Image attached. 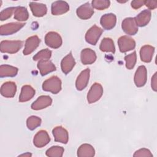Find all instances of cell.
Listing matches in <instances>:
<instances>
[{"instance_id": "cell-1", "label": "cell", "mask_w": 157, "mask_h": 157, "mask_svg": "<svg viewBox=\"0 0 157 157\" xmlns=\"http://www.w3.org/2000/svg\"><path fill=\"white\" fill-rule=\"evenodd\" d=\"M42 89L45 91L57 94L61 90V81L57 76H52L44 82Z\"/></svg>"}, {"instance_id": "cell-2", "label": "cell", "mask_w": 157, "mask_h": 157, "mask_svg": "<svg viewBox=\"0 0 157 157\" xmlns=\"http://www.w3.org/2000/svg\"><path fill=\"white\" fill-rule=\"evenodd\" d=\"M23 46L21 40H2L1 42L0 50L2 53L13 54L19 51Z\"/></svg>"}, {"instance_id": "cell-3", "label": "cell", "mask_w": 157, "mask_h": 157, "mask_svg": "<svg viewBox=\"0 0 157 157\" xmlns=\"http://www.w3.org/2000/svg\"><path fill=\"white\" fill-rule=\"evenodd\" d=\"M103 94V88L99 83H94L90 88L88 94L87 101L90 104L98 101Z\"/></svg>"}, {"instance_id": "cell-4", "label": "cell", "mask_w": 157, "mask_h": 157, "mask_svg": "<svg viewBox=\"0 0 157 157\" xmlns=\"http://www.w3.org/2000/svg\"><path fill=\"white\" fill-rule=\"evenodd\" d=\"M102 32L103 30L101 28L96 25H93L87 31L85 34L86 41L91 45H96Z\"/></svg>"}, {"instance_id": "cell-5", "label": "cell", "mask_w": 157, "mask_h": 157, "mask_svg": "<svg viewBox=\"0 0 157 157\" xmlns=\"http://www.w3.org/2000/svg\"><path fill=\"white\" fill-rule=\"evenodd\" d=\"M25 23L13 22L1 25L0 27V34L1 36L10 35L17 33L25 26Z\"/></svg>"}, {"instance_id": "cell-6", "label": "cell", "mask_w": 157, "mask_h": 157, "mask_svg": "<svg viewBox=\"0 0 157 157\" xmlns=\"http://www.w3.org/2000/svg\"><path fill=\"white\" fill-rule=\"evenodd\" d=\"M45 42L47 46L52 48H58L62 44V39L58 33L51 31L46 34Z\"/></svg>"}, {"instance_id": "cell-7", "label": "cell", "mask_w": 157, "mask_h": 157, "mask_svg": "<svg viewBox=\"0 0 157 157\" xmlns=\"http://www.w3.org/2000/svg\"><path fill=\"white\" fill-rule=\"evenodd\" d=\"M121 28L125 33L129 35H134L138 31V26L135 18H126L123 20Z\"/></svg>"}, {"instance_id": "cell-8", "label": "cell", "mask_w": 157, "mask_h": 157, "mask_svg": "<svg viewBox=\"0 0 157 157\" xmlns=\"http://www.w3.org/2000/svg\"><path fill=\"white\" fill-rule=\"evenodd\" d=\"M118 44L120 51L124 53L130 51L135 48L136 42L133 39L127 36H123L118 40Z\"/></svg>"}, {"instance_id": "cell-9", "label": "cell", "mask_w": 157, "mask_h": 157, "mask_svg": "<svg viewBox=\"0 0 157 157\" xmlns=\"http://www.w3.org/2000/svg\"><path fill=\"white\" fill-rule=\"evenodd\" d=\"M50 141L48 132L45 130H40L34 136L33 139L34 145L37 148H42L47 145Z\"/></svg>"}, {"instance_id": "cell-10", "label": "cell", "mask_w": 157, "mask_h": 157, "mask_svg": "<svg viewBox=\"0 0 157 157\" xmlns=\"http://www.w3.org/2000/svg\"><path fill=\"white\" fill-rule=\"evenodd\" d=\"M147 79V71L144 66H140L134 75V83L137 87L145 85Z\"/></svg>"}, {"instance_id": "cell-11", "label": "cell", "mask_w": 157, "mask_h": 157, "mask_svg": "<svg viewBox=\"0 0 157 157\" xmlns=\"http://www.w3.org/2000/svg\"><path fill=\"white\" fill-rule=\"evenodd\" d=\"M40 42V40L37 36H33L28 37L25 42V48L23 52L24 55H28L33 52L39 45Z\"/></svg>"}, {"instance_id": "cell-12", "label": "cell", "mask_w": 157, "mask_h": 157, "mask_svg": "<svg viewBox=\"0 0 157 157\" xmlns=\"http://www.w3.org/2000/svg\"><path fill=\"white\" fill-rule=\"evenodd\" d=\"M53 135L56 142L62 144H67L69 139L67 131L62 126H56L52 130Z\"/></svg>"}, {"instance_id": "cell-13", "label": "cell", "mask_w": 157, "mask_h": 157, "mask_svg": "<svg viewBox=\"0 0 157 157\" xmlns=\"http://www.w3.org/2000/svg\"><path fill=\"white\" fill-rule=\"evenodd\" d=\"M77 16L82 20L90 18L94 13V10L89 2L82 4L77 8L76 11Z\"/></svg>"}, {"instance_id": "cell-14", "label": "cell", "mask_w": 157, "mask_h": 157, "mask_svg": "<svg viewBox=\"0 0 157 157\" xmlns=\"http://www.w3.org/2000/svg\"><path fill=\"white\" fill-rule=\"evenodd\" d=\"M52 102V99L49 96H40L31 104V107L36 110H41L50 106Z\"/></svg>"}, {"instance_id": "cell-15", "label": "cell", "mask_w": 157, "mask_h": 157, "mask_svg": "<svg viewBox=\"0 0 157 157\" xmlns=\"http://www.w3.org/2000/svg\"><path fill=\"white\" fill-rule=\"evenodd\" d=\"M69 10L68 4L63 1H58L52 3L51 12L53 15H59L66 13Z\"/></svg>"}, {"instance_id": "cell-16", "label": "cell", "mask_w": 157, "mask_h": 157, "mask_svg": "<svg viewBox=\"0 0 157 157\" xmlns=\"http://www.w3.org/2000/svg\"><path fill=\"white\" fill-rule=\"evenodd\" d=\"M17 91V86L13 82H6L1 87V94L5 98H13Z\"/></svg>"}, {"instance_id": "cell-17", "label": "cell", "mask_w": 157, "mask_h": 157, "mask_svg": "<svg viewBox=\"0 0 157 157\" xmlns=\"http://www.w3.org/2000/svg\"><path fill=\"white\" fill-rule=\"evenodd\" d=\"M37 66L42 76L56 71L55 66L49 59H42L39 61Z\"/></svg>"}, {"instance_id": "cell-18", "label": "cell", "mask_w": 157, "mask_h": 157, "mask_svg": "<svg viewBox=\"0 0 157 157\" xmlns=\"http://www.w3.org/2000/svg\"><path fill=\"white\" fill-rule=\"evenodd\" d=\"M90 69H86L82 71L77 77L75 86L78 90L81 91L87 86L90 78Z\"/></svg>"}, {"instance_id": "cell-19", "label": "cell", "mask_w": 157, "mask_h": 157, "mask_svg": "<svg viewBox=\"0 0 157 157\" xmlns=\"http://www.w3.org/2000/svg\"><path fill=\"white\" fill-rule=\"evenodd\" d=\"M75 64V59L72 56L71 52L67 54L64 57L61 62V67L62 71L65 74H67L70 72Z\"/></svg>"}, {"instance_id": "cell-20", "label": "cell", "mask_w": 157, "mask_h": 157, "mask_svg": "<svg viewBox=\"0 0 157 157\" xmlns=\"http://www.w3.org/2000/svg\"><path fill=\"white\" fill-rule=\"evenodd\" d=\"M117 22V17L113 13H107L101 18L100 23L104 29L110 30L114 28Z\"/></svg>"}, {"instance_id": "cell-21", "label": "cell", "mask_w": 157, "mask_h": 157, "mask_svg": "<svg viewBox=\"0 0 157 157\" xmlns=\"http://www.w3.org/2000/svg\"><path fill=\"white\" fill-rule=\"evenodd\" d=\"M96 55L94 51L90 48H85L81 52L80 59L83 64H91L96 59Z\"/></svg>"}, {"instance_id": "cell-22", "label": "cell", "mask_w": 157, "mask_h": 157, "mask_svg": "<svg viewBox=\"0 0 157 157\" xmlns=\"http://www.w3.org/2000/svg\"><path fill=\"white\" fill-rule=\"evenodd\" d=\"M155 48L151 45H146L143 46L140 50V56L142 61L150 63L153 58Z\"/></svg>"}, {"instance_id": "cell-23", "label": "cell", "mask_w": 157, "mask_h": 157, "mask_svg": "<svg viewBox=\"0 0 157 157\" xmlns=\"http://www.w3.org/2000/svg\"><path fill=\"white\" fill-rule=\"evenodd\" d=\"M35 94L34 89L30 85H24L22 86L21 93L19 96V101L20 102L29 101Z\"/></svg>"}, {"instance_id": "cell-24", "label": "cell", "mask_w": 157, "mask_h": 157, "mask_svg": "<svg viewBox=\"0 0 157 157\" xmlns=\"http://www.w3.org/2000/svg\"><path fill=\"white\" fill-rule=\"evenodd\" d=\"M29 7L34 16L40 17H43L47 13V9L45 4L37 3L36 2H31Z\"/></svg>"}, {"instance_id": "cell-25", "label": "cell", "mask_w": 157, "mask_h": 157, "mask_svg": "<svg viewBox=\"0 0 157 157\" xmlns=\"http://www.w3.org/2000/svg\"><path fill=\"white\" fill-rule=\"evenodd\" d=\"M151 19V11L150 10H144L139 13L135 18L137 26H145Z\"/></svg>"}, {"instance_id": "cell-26", "label": "cell", "mask_w": 157, "mask_h": 157, "mask_svg": "<svg viewBox=\"0 0 157 157\" xmlns=\"http://www.w3.org/2000/svg\"><path fill=\"white\" fill-rule=\"evenodd\" d=\"M95 151L93 146L88 144H84L80 146L77 150V156L79 157H93Z\"/></svg>"}, {"instance_id": "cell-27", "label": "cell", "mask_w": 157, "mask_h": 157, "mask_svg": "<svg viewBox=\"0 0 157 157\" xmlns=\"http://www.w3.org/2000/svg\"><path fill=\"white\" fill-rule=\"evenodd\" d=\"M18 68L10 65H1L0 66V77H14L17 74Z\"/></svg>"}, {"instance_id": "cell-28", "label": "cell", "mask_w": 157, "mask_h": 157, "mask_svg": "<svg viewBox=\"0 0 157 157\" xmlns=\"http://www.w3.org/2000/svg\"><path fill=\"white\" fill-rule=\"evenodd\" d=\"M99 48L102 52H111L114 53L115 52V47L113 41L112 39L109 37H105L101 42Z\"/></svg>"}, {"instance_id": "cell-29", "label": "cell", "mask_w": 157, "mask_h": 157, "mask_svg": "<svg viewBox=\"0 0 157 157\" xmlns=\"http://www.w3.org/2000/svg\"><path fill=\"white\" fill-rule=\"evenodd\" d=\"M29 13L26 8L18 6L15 8L14 18L18 21H26L28 19Z\"/></svg>"}, {"instance_id": "cell-30", "label": "cell", "mask_w": 157, "mask_h": 157, "mask_svg": "<svg viewBox=\"0 0 157 157\" xmlns=\"http://www.w3.org/2000/svg\"><path fill=\"white\" fill-rule=\"evenodd\" d=\"M64 148L62 147L53 146L46 151V155L50 157H61L64 153Z\"/></svg>"}, {"instance_id": "cell-31", "label": "cell", "mask_w": 157, "mask_h": 157, "mask_svg": "<svg viewBox=\"0 0 157 157\" xmlns=\"http://www.w3.org/2000/svg\"><path fill=\"white\" fill-rule=\"evenodd\" d=\"M40 118L36 116H31L26 120V125L29 129L34 130L41 124Z\"/></svg>"}, {"instance_id": "cell-32", "label": "cell", "mask_w": 157, "mask_h": 157, "mask_svg": "<svg viewBox=\"0 0 157 157\" xmlns=\"http://www.w3.org/2000/svg\"><path fill=\"white\" fill-rule=\"evenodd\" d=\"M52 56V51L45 48L39 51L34 56L33 59L34 61H40L42 59H49Z\"/></svg>"}, {"instance_id": "cell-33", "label": "cell", "mask_w": 157, "mask_h": 157, "mask_svg": "<svg viewBox=\"0 0 157 157\" xmlns=\"http://www.w3.org/2000/svg\"><path fill=\"white\" fill-rule=\"evenodd\" d=\"M124 60L126 61V67L128 69H132L137 61V55H136V52H133L132 53L128 55L125 56L124 57Z\"/></svg>"}, {"instance_id": "cell-34", "label": "cell", "mask_w": 157, "mask_h": 157, "mask_svg": "<svg viewBox=\"0 0 157 157\" xmlns=\"http://www.w3.org/2000/svg\"><path fill=\"white\" fill-rule=\"evenodd\" d=\"M110 2L107 0H94L92 1L91 6L98 10H102L110 6Z\"/></svg>"}, {"instance_id": "cell-35", "label": "cell", "mask_w": 157, "mask_h": 157, "mask_svg": "<svg viewBox=\"0 0 157 157\" xmlns=\"http://www.w3.org/2000/svg\"><path fill=\"white\" fill-rule=\"evenodd\" d=\"M14 10H15L14 7H9L6 9H4L0 13V20L1 21H4L8 19L12 16L13 12Z\"/></svg>"}, {"instance_id": "cell-36", "label": "cell", "mask_w": 157, "mask_h": 157, "mask_svg": "<svg viewBox=\"0 0 157 157\" xmlns=\"http://www.w3.org/2000/svg\"><path fill=\"white\" fill-rule=\"evenodd\" d=\"M134 156H153L152 153L150 152V151L147 148H141L138 150H137L134 155Z\"/></svg>"}, {"instance_id": "cell-37", "label": "cell", "mask_w": 157, "mask_h": 157, "mask_svg": "<svg viewBox=\"0 0 157 157\" xmlns=\"http://www.w3.org/2000/svg\"><path fill=\"white\" fill-rule=\"evenodd\" d=\"M144 4L149 9H155L157 7V1H144Z\"/></svg>"}, {"instance_id": "cell-38", "label": "cell", "mask_w": 157, "mask_h": 157, "mask_svg": "<svg viewBox=\"0 0 157 157\" xmlns=\"http://www.w3.org/2000/svg\"><path fill=\"white\" fill-rule=\"evenodd\" d=\"M131 7L134 9L141 7L144 4V1H132L131 3Z\"/></svg>"}, {"instance_id": "cell-39", "label": "cell", "mask_w": 157, "mask_h": 157, "mask_svg": "<svg viewBox=\"0 0 157 157\" xmlns=\"http://www.w3.org/2000/svg\"><path fill=\"white\" fill-rule=\"evenodd\" d=\"M156 72L154 74L151 78V88L155 91H156L157 90V77H156Z\"/></svg>"}, {"instance_id": "cell-40", "label": "cell", "mask_w": 157, "mask_h": 157, "mask_svg": "<svg viewBox=\"0 0 157 157\" xmlns=\"http://www.w3.org/2000/svg\"><path fill=\"white\" fill-rule=\"evenodd\" d=\"M21 156H31V153H26V154H23V155H21Z\"/></svg>"}]
</instances>
